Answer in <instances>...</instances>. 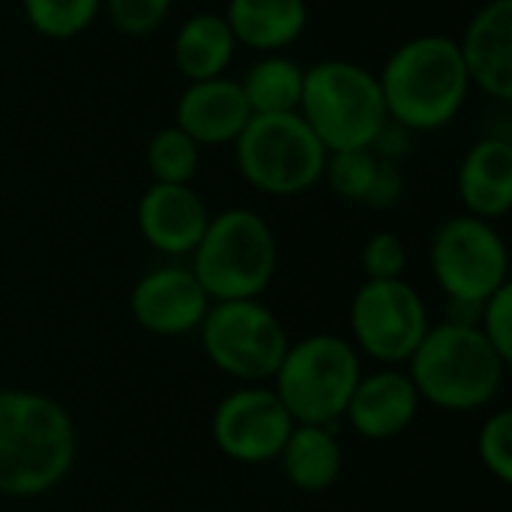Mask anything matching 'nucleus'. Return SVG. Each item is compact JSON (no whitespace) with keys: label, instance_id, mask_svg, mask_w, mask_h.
<instances>
[{"label":"nucleus","instance_id":"f257e3e1","mask_svg":"<svg viewBox=\"0 0 512 512\" xmlns=\"http://www.w3.org/2000/svg\"><path fill=\"white\" fill-rule=\"evenodd\" d=\"M78 459L72 414L48 393L0 390V495L27 501L54 492Z\"/></svg>","mask_w":512,"mask_h":512},{"label":"nucleus","instance_id":"f03ea898","mask_svg":"<svg viewBox=\"0 0 512 512\" xmlns=\"http://www.w3.org/2000/svg\"><path fill=\"white\" fill-rule=\"evenodd\" d=\"M378 84L387 117L408 132H438L450 126L474 90L459 42L441 33L402 42L378 72Z\"/></svg>","mask_w":512,"mask_h":512},{"label":"nucleus","instance_id":"7ed1b4c3","mask_svg":"<svg viewBox=\"0 0 512 512\" xmlns=\"http://www.w3.org/2000/svg\"><path fill=\"white\" fill-rule=\"evenodd\" d=\"M507 360L486 342L477 324H432L414 357L405 363L420 402L450 414L489 408L507 375Z\"/></svg>","mask_w":512,"mask_h":512},{"label":"nucleus","instance_id":"20e7f679","mask_svg":"<svg viewBox=\"0 0 512 512\" xmlns=\"http://www.w3.org/2000/svg\"><path fill=\"white\" fill-rule=\"evenodd\" d=\"M189 258V270L213 303L261 300L279 267V243L261 213L231 207L210 216V225Z\"/></svg>","mask_w":512,"mask_h":512},{"label":"nucleus","instance_id":"39448f33","mask_svg":"<svg viewBox=\"0 0 512 512\" xmlns=\"http://www.w3.org/2000/svg\"><path fill=\"white\" fill-rule=\"evenodd\" d=\"M297 114L309 123L327 153L372 147L390 120L378 75L354 60H318L306 66Z\"/></svg>","mask_w":512,"mask_h":512},{"label":"nucleus","instance_id":"423d86ee","mask_svg":"<svg viewBox=\"0 0 512 512\" xmlns=\"http://www.w3.org/2000/svg\"><path fill=\"white\" fill-rule=\"evenodd\" d=\"M360 378L363 357L351 339L312 333L288 345L270 384L294 423L336 429Z\"/></svg>","mask_w":512,"mask_h":512},{"label":"nucleus","instance_id":"0eeeda50","mask_svg":"<svg viewBox=\"0 0 512 512\" xmlns=\"http://www.w3.org/2000/svg\"><path fill=\"white\" fill-rule=\"evenodd\" d=\"M327 147L294 114H252L234 141V162L240 177L273 198H294L324 180Z\"/></svg>","mask_w":512,"mask_h":512},{"label":"nucleus","instance_id":"6e6552de","mask_svg":"<svg viewBox=\"0 0 512 512\" xmlns=\"http://www.w3.org/2000/svg\"><path fill=\"white\" fill-rule=\"evenodd\" d=\"M198 336L210 366L240 384L273 381L291 345L285 324L261 300L210 303Z\"/></svg>","mask_w":512,"mask_h":512},{"label":"nucleus","instance_id":"1a4fd4ad","mask_svg":"<svg viewBox=\"0 0 512 512\" xmlns=\"http://www.w3.org/2000/svg\"><path fill=\"white\" fill-rule=\"evenodd\" d=\"M429 270L447 300L483 303L510 282V249L495 222L459 213L432 234Z\"/></svg>","mask_w":512,"mask_h":512},{"label":"nucleus","instance_id":"9d476101","mask_svg":"<svg viewBox=\"0 0 512 512\" xmlns=\"http://www.w3.org/2000/svg\"><path fill=\"white\" fill-rule=\"evenodd\" d=\"M351 345L378 366H405L426 339L432 318L408 279H366L348 306Z\"/></svg>","mask_w":512,"mask_h":512},{"label":"nucleus","instance_id":"9b49d317","mask_svg":"<svg viewBox=\"0 0 512 512\" xmlns=\"http://www.w3.org/2000/svg\"><path fill=\"white\" fill-rule=\"evenodd\" d=\"M291 429V414L267 384H243L231 390L216 405L210 420V438L216 450L237 465L276 462Z\"/></svg>","mask_w":512,"mask_h":512},{"label":"nucleus","instance_id":"f8f14e48","mask_svg":"<svg viewBox=\"0 0 512 512\" xmlns=\"http://www.w3.org/2000/svg\"><path fill=\"white\" fill-rule=\"evenodd\" d=\"M210 303L213 300L207 297L195 273L177 261L150 267L129 291V312L135 324L144 333L162 339L198 333Z\"/></svg>","mask_w":512,"mask_h":512},{"label":"nucleus","instance_id":"ddd939ff","mask_svg":"<svg viewBox=\"0 0 512 512\" xmlns=\"http://www.w3.org/2000/svg\"><path fill=\"white\" fill-rule=\"evenodd\" d=\"M207 201L192 186L150 183L135 207L141 240L165 258H189L210 225Z\"/></svg>","mask_w":512,"mask_h":512},{"label":"nucleus","instance_id":"4468645a","mask_svg":"<svg viewBox=\"0 0 512 512\" xmlns=\"http://www.w3.org/2000/svg\"><path fill=\"white\" fill-rule=\"evenodd\" d=\"M420 405L411 375L402 366H381L363 372L342 420H348L363 441H393L414 426Z\"/></svg>","mask_w":512,"mask_h":512},{"label":"nucleus","instance_id":"2eb2a0df","mask_svg":"<svg viewBox=\"0 0 512 512\" xmlns=\"http://www.w3.org/2000/svg\"><path fill=\"white\" fill-rule=\"evenodd\" d=\"M459 54L471 87L486 93L495 102L512 99V0H489L483 3L462 39Z\"/></svg>","mask_w":512,"mask_h":512},{"label":"nucleus","instance_id":"dca6fc26","mask_svg":"<svg viewBox=\"0 0 512 512\" xmlns=\"http://www.w3.org/2000/svg\"><path fill=\"white\" fill-rule=\"evenodd\" d=\"M249 117L252 111L240 90V81L228 75L189 81L174 108V126H180L201 150L234 144Z\"/></svg>","mask_w":512,"mask_h":512},{"label":"nucleus","instance_id":"f3484780","mask_svg":"<svg viewBox=\"0 0 512 512\" xmlns=\"http://www.w3.org/2000/svg\"><path fill=\"white\" fill-rule=\"evenodd\" d=\"M456 192L465 213L498 222L512 210V141L507 135L480 138L459 162Z\"/></svg>","mask_w":512,"mask_h":512},{"label":"nucleus","instance_id":"a211bd4d","mask_svg":"<svg viewBox=\"0 0 512 512\" xmlns=\"http://www.w3.org/2000/svg\"><path fill=\"white\" fill-rule=\"evenodd\" d=\"M222 15L237 45L258 54H282L309 27L306 0H228Z\"/></svg>","mask_w":512,"mask_h":512},{"label":"nucleus","instance_id":"6ab92c4d","mask_svg":"<svg viewBox=\"0 0 512 512\" xmlns=\"http://www.w3.org/2000/svg\"><path fill=\"white\" fill-rule=\"evenodd\" d=\"M276 462L291 489L303 495H321L339 483L345 471V450L333 426L294 423Z\"/></svg>","mask_w":512,"mask_h":512},{"label":"nucleus","instance_id":"aec40b11","mask_svg":"<svg viewBox=\"0 0 512 512\" xmlns=\"http://www.w3.org/2000/svg\"><path fill=\"white\" fill-rule=\"evenodd\" d=\"M174 66L186 81L225 75L237 54V39L222 12H195L174 33Z\"/></svg>","mask_w":512,"mask_h":512},{"label":"nucleus","instance_id":"412c9836","mask_svg":"<svg viewBox=\"0 0 512 512\" xmlns=\"http://www.w3.org/2000/svg\"><path fill=\"white\" fill-rule=\"evenodd\" d=\"M303 75L306 66H300L288 54H261L240 78V90L249 102V111L294 114L303 96Z\"/></svg>","mask_w":512,"mask_h":512},{"label":"nucleus","instance_id":"4be33fe9","mask_svg":"<svg viewBox=\"0 0 512 512\" xmlns=\"http://www.w3.org/2000/svg\"><path fill=\"white\" fill-rule=\"evenodd\" d=\"M198 165L201 147L180 126H165L147 141V171L153 183L192 186Z\"/></svg>","mask_w":512,"mask_h":512},{"label":"nucleus","instance_id":"5701e85b","mask_svg":"<svg viewBox=\"0 0 512 512\" xmlns=\"http://www.w3.org/2000/svg\"><path fill=\"white\" fill-rule=\"evenodd\" d=\"M21 9L33 33L45 39H75L93 27L102 0H21Z\"/></svg>","mask_w":512,"mask_h":512},{"label":"nucleus","instance_id":"b1692460","mask_svg":"<svg viewBox=\"0 0 512 512\" xmlns=\"http://www.w3.org/2000/svg\"><path fill=\"white\" fill-rule=\"evenodd\" d=\"M381 159L372 153V147H354V150H339L327 156L324 165V183L330 186L333 195L354 201V204H366L375 177H378Z\"/></svg>","mask_w":512,"mask_h":512},{"label":"nucleus","instance_id":"393cba45","mask_svg":"<svg viewBox=\"0 0 512 512\" xmlns=\"http://www.w3.org/2000/svg\"><path fill=\"white\" fill-rule=\"evenodd\" d=\"M477 459L501 486L512 483V411H492L477 432Z\"/></svg>","mask_w":512,"mask_h":512},{"label":"nucleus","instance_id":"a878e982","mask_svg":"<svg viewBox=\"0 0 512 512\" xmlns=\"http://www.w3.org/2000/svg\"><path fill=\"white\" fill-rule=\"evenodd\" d=\"M174 0H102V12L123 36H147L165 24Z\"/></svg>","mask_w":512,"mask_h":512},{"label":"nucleus","instance_id":"bb28decb","mask_svg":"<svg viewBox=\"0 0 512 512\" xmlns=\"http://www.w3.org/2000/svg\"><path fill=\"white\" fill-rule=\"evenodd\" d=\"M360 267L366 279H405L408 270L405 240L393 231L372 234L360 249Z\"/></svg>","mask_w":512,"mask_h":512},{"label":"nucleus","instance_id":"cd10ccee","mask_svg":"<svg viewBox=\"0 0 512 512\" xmlns=\"http://www.w3.org/2000/svg\"><path fill=\"white\" fill-rule=\"evenodd\" d=\"M480 333L486 336V342L512 363V282L504 288H498L480 309V321H477Z\"/></svg>","mask_w":512,"mask_h":512},{"label":"nucleus","instance_id":"c85d7f7f","mask_svg":"<svg viewBox=\"0 0 512 512\" xmlns=\"http://www.w3.org/2000/svg\"><path fill=\"white\" fill-rule=\"evenodd\" d=\"M402 195H405V177H402L399 165L381 159V168H378V177H375V186H372L366 204L387 210V207H396L402 201Z\"/></svg>","mask_w":512,"mask_h":512},{"label":"nucleus","instance_id":"c756f323","mask_svg":"<svg viewBox=\"0 0 512 512\" xmlns=\"http://www.w3.org/2000/svg\"><path fill=\"white\" fill-rule=\"evenodd\" d=\"M408 135H411L408 129H402L399 123L387 120V123L381 126V132L375 135V141H372V153H375L378 159H384V162H399V159L408 153V147H411Z\"/></svg>","mask_w":512,"mask_h":512},{"label":"nucleus","instance_id":"7c9ffc66","mask_svg":"<svg viewBox=\"0 0 512 512\" xmlns=\"http://www.w3.org/2000/svg\"><path fill=\"white\" fill-rule=\"evenodd\" d=\"M0 390H3V378H0Z\"/></svg>","mask_w":512,"mask_h":512}]
</instances>
